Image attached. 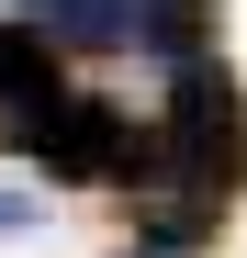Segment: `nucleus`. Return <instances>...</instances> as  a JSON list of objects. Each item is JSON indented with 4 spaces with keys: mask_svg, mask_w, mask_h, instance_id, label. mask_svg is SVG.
Instances as JSON below:
<instances>
[{
    "mask_svg": "<svg viewBox=\"0 0 247 258\" xmlns=\"http://www.w3.org/2000/svg\"><path fill=\"white\" fill-rule=\"evenodd\" d=\"M124 146H135V112L124 101H101V90H68L45 123H34V168H45L56 191H112L124 180Z\"/></svg>",
    "mask_w": 247,
    "mask_h": 258,
    "instance_id": "nucleus-1",
    "label": "nucleus"
},
{
    "mask_svg": "<svg viewBox=\"0 0 247 258\" xmlns=\"http://www.w3.org/2000/svg\"><path fill=\"white\" fill-rule=\"evenodd\" d=\"M68 101V45H56V34L45 23H0V135H12V146H34V123H45Z\"/></svg>",
    "mask_w": 247,
    "mask_h": 258,
    "instance_id": "nucleus-2",
    "label": "nucleus"
},
{
    "mask_svg": "<svg viewBox=\"0 0 247 258\" xmlns=\"http://www.w3.org/2000/svg\"><path fill=\"white\" fill-rule=\"evenodd\" d=\"M23 12L45 23L68 56H124L135 45V0H23Z\"/></svg>",
    "mask_w": 247,
    "mask_h": 258,
    "instance_id": "nucleus-3",
    "label": "nucleus"
},
{
    "mask_svg": "<svg viewBox=\"0 0 247 258\" xmlns=\"http://www.w3.org/2000/svg\"><path fill=\"white\" fill-rule=\"evenodd\" d=\"M225 34V0H135V45L146 56H202Z\"/></svg>",
    "mask_w": 247,
    "mask_h": 258,
    "instance_id": "nucleus-4",
    "label": "nucleus"
},
{
    "mask_svg": "<svg viewBox=\"0 0 247 258\" xmlns=\"http://www.w3.org/2000/svg\"><path fill=\"white\" fill-rule=\"evenodd\" d=\"M34 225V191H0V236H23Z\"/></svg>",
    "mask_w": 247,
    "mask_h": 258,
    "instance_id": "nucleus-5",
    "label": "nucleus"
},
{
    "mask_svg": "<svg viewBox=\"0 0 247 258\" xmlns=\"http://www.w3.org/2000/svg\"><path fill=\"white\" fill-rule=\"evenodd\" d=\"M135 258H180V247H135Z\"/></svg>",
    "mask_w": 247,
    "mask_h": 258,
    "instance_id": "nucleus-6",
    "label": "nucleus"
}]
</instances>
